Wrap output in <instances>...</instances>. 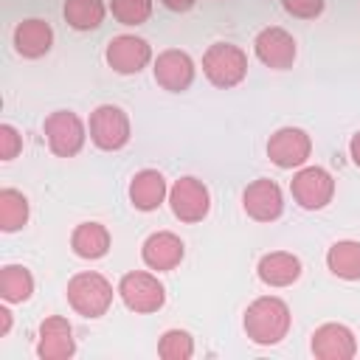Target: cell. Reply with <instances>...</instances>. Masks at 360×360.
Segmentation results:
<instances>
[{
	"mask_svg": "<svg viewBox=\"0 0 360 360\" xmlns=\"http://www.w3.org/2000/svg\"><path fill=\"white\" fill-rule=\"evenodd\" d=\"M242 208L250 219L256 222H273L284 214V194L278 188L276 180L270 177H259L253 183L245 186L242 191Z\"/></svg>",
	"mask_w": 360,
	"mask_h": 360,
	"instance_id": "cell-13",
	"label": "cell"
},
{
	"mask_svg": "<svg viewBox=\"0 0 360 360\" xmlns=\"http://www.w3.org/2000/svg\"><path fill=\"white\" fill-rule=\"evenodd\" d=\"M115 290H118L124 307L129 312H135V315L158 312L166 304V287L149 270H129V273H124Z\"/></svg>",
	"mask_w": 360,
	"mask_h": 360,
	"instance_id": "cell-4",
	"label": "cell"
},
{
	"mask_svg": "<svg viewBox=\"0 0 360 360\" xmlns=\"http://www.w3.org/2000/svg\"><path fill=\"white\" fill-rule=\"evenodd\" d=\"M309 349L318 360H352L357 354V340L346 323H321L312 332Z\"/></svg>",
	"mask_w": 360,
	"mask_h": 360,
	"instance_id": "cell-16",
	"label": "cell"
},
{
	"mask_svg": "<svg viewBox=\"0 0 360 360\" xmlns=\"http://www.w3.org/2000/svg\"><path fill=\"white\" fill-rule=\"evenodd\" d=\"M290 194L304 211H321L335 197V177L323 166H301L290 180Z\"/></svg>",
	"mask_w": 360,
	"mask_h": 360,
	"instance_id": "cell-7",
	"label": "cell"
},
{
	"mask_svg": "<svg viewBox=\"0 0 360 360\" xmlns=\"http://www.w3.org/2000/svg\"><path fill=\"white\" fill-rule=\"evenodd\" d=\"M22 152V135L11 124H0V160H14Z\"/></svg>",
	"mask_w": 360,
	"mask_h": 360,
	"instance_id": "cell-28",
	"label": "cell"
},
{
	"mask_svg": "<svg viewBox=\"0 0 360 360\" xmlns=\"http://www.w3.org/2000/svg\"><path fill=\"white\" fill-rule=\"evenodd\" d=\"M169 205H172V214L186 222V225H194V222H202L211 211V191L208 186L200 180V177H180L169 186Z\"/></svg>",
	"mask_w": 360,
	"mask_h": 360,
	"instance_id": "cell-8",
	"label": "cell"
},
{
	"mask_svg": "<svg viewBox=\"0 0 360 360\" xmlns=\"http://www.w3.org/2000/svg\"><path fill=\"white\" fill-rule=\"evenodd\" d=\"M183 256H186V245H183V239H180L177 233H172V231H155V233H149V236L143 239V245H141V259H143V264H146L149 270H155V273H169V270H174V267L183 262Z\"/></svg>",
	"mask_w": 360,
	"mask_h": 360,
	"instance_id": "cell-15",
	"label": "cell"
},
{
	"mask_svg": "<svg viewBox=\"0 0 360 360\" xmlns=\"http://www.w3.org/2000/svg\"><path fill=\"white\" fill-rule=\"evenodd\" d=\"M326 0H281V8L298 20H315L323 14Z\"/></svg>",
	"mask_w": 360,
	"mask_h": 360,
	"instance_id": "cell-27",
	"label": "cell"
},
{
	"mask_svg": "<svg viewBox=\"0 0 360 360\" xmlns=\"http://www.w3.org/2000/svg\"><path fill=\"white\" fill-rule=\"evenodd\" d=\"M8 329H11V309H8V304L3 301V307H0V338H6Z\"/></svg>",
	"mask_w": 360,
	"mask_h": 360,
	"instance_id": "cell-30",
	"label": "cell"
},
{
	"mask_svg": "<svg viewBox=\"0 0 360 360\" xmlns=\"http://www.w3.org/2000/svg\"><path fill=\"white\" fill-rule=\"evenodd\" d=\"M118 292V290H115ZM112 284L96 273V270H82L76 276H70L68 281V304L82 315V318H101L107 315V309L112 307Z\"/></svg>",
	"mask_w": 360,
	"mask_h": 360,
	"instance_id": "cell-2",
	"label": "cell"
},
{
	"mask_svg": "<svg viewBox=\"0 0 360 360\" xmlns=\"http://www.w3.org/2000/svg\"><path fill=\"white\" fill-rule=\"evenodd\" d=\"M110 245H112V236L110 231L101 225V222H79L70 233V250L79 256V259H87V262H96V259H104L110 253Z\"/></svg>",
	"mask_w": 360,
	"mask_h": 360,
	"instance_id": "cell-20",
	"label": "cell"
},
{
	"mask_svg": "<svg viewBox=\"0 0 360 360\" xmlns=\"http://www.w3.org/2000/svg\"><path fill=\"white\" fill-rule=\"evenodd\" d=\"M87 132H90V141H93L96 149H101V152H118L132 138L129 115L118 104H98L90 112Z\"/></svg>",
	"mask_w": 360,
	"mask_h": 360,
	"instance_id": "cell-5",
	"label": "cell"
},
{
	"mask_svg": "<svg viewBox=\"0 0 360 360\" xmlns=\"http://www.w3.org/2000/svg\"><path fill=\"white\" fill-rule=\"evenodd\" d=\"M127 194H129L132 208H138V211H158L169 200V183H166L163 172L141 169V172L132 174Z\"/></svg>",
	"mask_w": 360,
	"mask_h": 360,
	"instance_id": "cell-17",
	"label": "cell"
},
{
	"mask_svg": "<svg viewBox=\"0 0 360 360\" xmlns=\"http://www.w3.org/2000/svg\"><path fill=\"white\" fill-rule=\"evenodd\" d=\"M256 276L267 287H290L301 278V259L290 250H270L259 259Z\"/></svg>",
	"mask_w": 360,
	"mask_h": 360,
	"instance_id": "cell-19",
	"label": "cell"
},
{
	"mask_svg": "<svg viewBox=\"0 0 360 360\" xmlns=\"http://www.w3.org/2000/svg\"><path fill=\"white\" fill-rule=\"evenodd\" d=\"M169 11H177V14H183V11H191L194 6H197V0H160Z\"/></svg>",
	"mask_w": 360,
	"mask_h": 360,
	"instance_id": "cell-29",
	"label": "cell"
},
{
	"mask_svg": "<svg viewBox=\"0 0 360 360\" xmlns=\"http://www.w3.org/2000/svg\"><path fill=\"white\" fill-rule=\"evenodd\" d=\"M326 267L343 281H360V242L340 239L326 250Z\"/></svg>",
	"mask_w": 360,
	"mask_h": 360,
	"instance_id": "cell-21",
	"label": "cell"
},
{
	"mask_svg": "<svg viewBox=\"0 0 360 360\" xmlns=\"http://www.w3.org/2000/svg\"><path fill=\"white\" fill-rule=\"evenodd\" d=\"M62 14L73 31H93L104 22L107 6L104 0H65Z\"/></svg>",
	"mask_w": 360,
	"mask_h": 360,
	"instance_id": "cell-24",
	"label": "cell"
},
{
	"mask_svg": "<svg viewBox=\"0 0 360 360\" xmlns=\"http://www.w3.org/2000/svg\"><path fill=\"white\" fill-rule=\"evenodd\" d=\"M312 155V138L301 127H278L267 138V158L278 169H301Z\"/></svg>",
	"mask_w": 360,
	"mask_h": 360,
	"instance_id": "cell-9",
	"label": "cell"
},
{
	"mask_svg": "<svg viewBox=\"0 0 360 360\" xmlns=\"http://www.w3.org/2000/svg\"><path fill=\"white\" fill-rule=\"evenodd\" d=\"M11 42L22 59H39L53 48V28H51V22L39 20V17H28V20L17 22Z\"/></svg>",
	"mask_w": 360,
	"mask_h": 360,
	"instance_id": "cell-18",
	"label": "cell"
},
{
	"mask_svg": "<svg viewBox=\"0 0 360 360\" xmlns=\"http://www.w3.org/2000/svg\"><path fill=\"white\" fill-rule=\"evenodd\" d=\"M28 217H31L28 197L17 188H0V231L3 233L22 231L28 225Z\"/></svg>",
	"mask_w": 360,
	"mask_h": 360,
	"instance_id": "cell-23",
	"label": "cell"
},
{
	"mask_svg": "<svg viewBox=\"0 0 360 360\" xmlns=\"http://www.w3.org/2000/svg\"><path fill=\"white\" fill-rule=\"evenodd\" d=\"M349 158H352V163L354 166H360V129L352 135V141H349Z\"/></svg>",
	"mask_w": 360,
	"mask_h": 360,
	"instance_id": "cell-31",
	"label": "cell"
},
{
	"mask_svg": "<svg viewBox=\"0 0 360 360\" xmlns=\"http://www.w3.org/2000/svg\"><path fill=\"white\" fill-rule=\"evenodd\" d=\"M290 323H292L290 307L278 295H259L256 301L248 304L245 318H242L245 335L256 346H276V343H281L287 338V332H290Z\"/></svg>",
	"mask_w": 360,
	"mask_h": 360,
	"instance_id": "cell-1",
	"label": "cell"
},
{
	"mask_svg": "<svg viewBox=\"0 0 360 360\" xmlns=\"http://www.w3.org/2000/svg\"><path fill=\"white\" fill-rule=\"evenodd\" d=\"M158 357H163V360H188V357H194V338L186 329H166L158 340Z\"/></svg>",
	"mask_w": 360,
	"mask_h": 360,
	"instance_id": "cell-25",
	"label": "cell"
},
{
	"mask_svg": "<svg viewBox=\"0 0 360 360\" xmlns=\"http://www.w3.org/2000/svg\"><path fill=\"white\" fill-rule=\"evenodd\" d=\"M76 354L73 326L62 315H48L37 332V357L39 360H70Z\"/></svg>",
	"mask_w": 360,
	"mask_h": 360,
	"instance_id": "cell-14",
	"label": "cell"
},
{
	"mask_svg": "<svg viewBox=\"0 0 360 360\" xmlns=\"http://www.w3.org/2000/svg\"><path fill=\"white\" fill-rule=\"evenodd\" d=\"M104 59L115 73L132 76V73H141L152 62V45L138 34H118L107 42Z\"/></svg>",
	"mask_w": 360,
	"mask_h": 360,
	"instance_id": "cell-10",
	"label": "cell"
},
{
	"mask_svg": "<svg viewBox=\"0 0 360 360\" xmlns=\"http://www.w3.org/2000/svg\"><path fill=\"white\" fill-rule=\"evenodd\" d=\"M253 51H256V59L273 70H287L292 68L295 56H298V45H295V37L290 31H284L281 25H267L256 34L253 39Z\"/></svg>",
	"mask_w": 360,
	"mask_h": 360,
	"instance_id": "cell-11",
	"label": "cell"
},
{
	"mask_svg": "<svg viewBox=\"0 0 360 360\" xmlns=\"http://www.w3.org/2000/svg\"><path fill=\"white\" fill-rule=\"evenodd\" d=\"M42 132L48 141V149L56 158H73L82 152L87 141V127L73 110H53L42 121Z\"/></svg>",
	"mask_w": 360,
	"mask_h": 360,
	"instance_id": "cell-6",
	"label": "cell"
},
{
	"mask_svg": "<svg viewBox=\"0 0 360 360\" xmlns=\"http://www.w3.org/2000/svg\"><path fill=\"white\" fill-rule=\"evenodd\" d=\"M34 295V276L25 264L0 267V298L6 304H25Z\"/></svg>",
	"mask_w": 360,
	"mask_h": 360,
	"instance_id": "cell-22",
	"label": "cell"
},
{
	"mask_svg": "<svg viewBox=\"0 0 360 360\" xmlns=\"http://www.w3.org/2000/svg\"><path fill=\"white\" fill-rule=\"evenodd\" d=\"M110 14L121 25H143L152 17V0H110Z\"/></svg>",
	"mask_w": 360,
	"mask_h": 360,
	"instance_id": "cell-26",
	"label": "cell"
},
{
	"mask_svg": "<svg viewBox=\"0 0 360 360\" xmlns=\"http://www.w3.org/2000/svg\"><path fill=\"white\" fill-rule=\"evenodd\" d=\"M152 73H155V82L169 90V93H186L191 84H194V59L180 51V48H166L155 56L152 62Z\"/></svg>",
	"mask_w": 360,
	"mask_h": 360,
	"instance_id": "cell-12",
	"label": "cell"
},
{
	"mask_svg": "<svg viewBox=\"0 0 360 360\" xmlns=\"http://www.w3.org/2000/svg\"><path fill=\"white\" fill-rule=\"evenodd\" d=\"M202 73L214 87L231 90L248 76V53L233 42H211L202 53Z\"/></svg>",
	"mask_w": 360,
	"mask_h": 360,
	"instance_id": "cell-3",
	"label": "cell"
}]
</instances>
